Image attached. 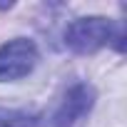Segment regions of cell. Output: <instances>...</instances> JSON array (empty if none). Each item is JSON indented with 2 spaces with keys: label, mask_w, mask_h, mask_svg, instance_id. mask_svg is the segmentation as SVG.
<instances>
[{
  "label": "cell",
  "mask_w": 127,
  "mask_h": 127,
  "mask_svg": "<svg viewBox=\"0 0 127 127\" xmlns=\"http://www.w3.org/2000/svg\"><path fill=\"white\" fill-rule=\"evenodd\" d=\"M65 45L77 55H92L107 45H112L117 52L125 50V30L120 23L107 20L102 15L77 18L65 30Z\"/></svg>",
  "instance_id": "1"
},
{
  "label": "cell",
  "mask_w": 127,
  "mask_h": 127,
  "mask_svg": "<svg viewBox=\"0 0 127 127\" xmlns=\"http://www.w3.org/2000/svg\"><path fill=\"white\" fill-rule=\"evenodd\" d=\"M40 60L37 45L28 37H15L0 45V82H10L30 75Z\"/></svg>",
  "instance_id": "2"
},
{
  "label": "cell",
  "mask_w": 127,
  "mask_h": 127,
  "mask_svg": "<svg viewBox=\"0 0 127 127\" xmlns=\"http://www.w3.org/2000/svg\"><path fill=\"white\" fill-rule=\"evenodd\" d=\"M95 87L87 82H75L65 97L60 100L55 115H52V127H75L95 105Z\"/></svg>",
  "instance_id": "3"
},
{
  "label": "cell",
  "mask_w": 127,
  "mask_h": 127,
  "mask_svg": "<svg viewBox=\"0 0 127 127\" xmlns=\"http://www.w3.org/2000/svg\"><path fill=\"white\" fill-rule=\"evenodd\" d=\"M0 127H37V117L23 110L0 107Z\"/></svg>",
  "instance_id": "4"
}]
</instances>
